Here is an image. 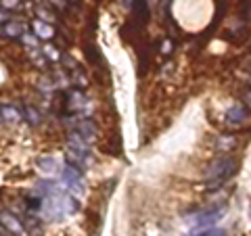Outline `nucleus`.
Wrapping results in <instances>:
<instances>
[{
  "label": "nucleus",
  "mask_w": 251,
  "mask_h": 236,
  "mask_svg": "<svg viewBox=\"0 0 251 236\" xmlns=\"http://www.w3.org/2000/svg\"><path fill=\"white\" fill-rule=\"evenodd\" d=\"M65 196H67V190H61L57 194L42 199V205H40L42 217L49 219V222H59V219L69 215L67 213V207H65Z\"/></svg>",
  "instance_id": "obj_1"
},
{
  "label": "nucleus",
  "mask_w": 251,
  "mask_h": 236,
  "mask_svg": "<svg viewBox=\"0 0 251 236\" xmlns=\"http://www.w3.org/2000/svg\"><path fill=\"white\" fill-rule=\"evenodd\" d=\"M237 169V161L232 157H220L207 167L205 178L209 180V184H222L226 178H230Z\"/></svg>",
  "instance_id": "obj_2"
},
{
  "label": "nucleus",
  "mask_w": 251,
  "mask_h": 236,
  "mask_svg": "<svg viewBox=\"0 0 251 236\" xmlns=\"http://www.w3.org/2000/svg\"><path fill=\"white\" fill-rule=\"evenodd\" d=\"M59 182L63 184L65 190H69V194H82L84 192V178L82 171L72 167V165H65L59 174Z\"/></svg>",
  "instance_id": "obj_3"
},
{
  "label": "nucleus",
  "mask_w": 251,
  "mask_h": 236,
  "mask_svg": "<svg viewBox=\"0 0 251 236\" xmlns=\"http://www.w3.org/2000/svg\"><path fill=\"white\" fill-rule=\"evenodd\" d=\"M0 234L2 236H27V230L23 226V219H19L11 211H0Z\"/></svg>",
  "instance_id": "obj_4"
},
{
  "label": "nucleus",
  "mask_w": 251,
  "mask_h": 236,
  "mask_svg": "<svg viewBox=\"0 0 251 236\" xmlns=\"http://www.w3.org/2000/svg\"><path fill=\"white\" fill-rule=\"evenodd\" d=\"M0 119H4L6 123H11V125H15V123H19L21 119H23V115H21V111L15 105H2L0 107Z\"/></svg>",
  "instance_id": "obj_5"
},
{
  "label": "nucleus",
  "mask_w": 251,
  "mask_h": 236,
  "mask_svg": "<svg viewBox=\"0 0 251 236\" xmlns=\"http://www.w3.org/2000/svg\"><path fill=\"white\" fill-rule=\"evenodd\" d=\"M36 167L40 169L44 176H52L54 171H59V169H57L59 163H57V159H54V157H38V159H36Z\"/></svg>",
  "instance_id": "obj_6"
},
{
  "label": "nucleus",
  "mask_w": 251,
  "mask_h": 236,
  "mask_svg": "<svg viewBox=\"0 0 251 236\" xmlns=\"http://www.w3.org/2000/svg\"><path fill=\"white\" fill-rule=\"evenodd\" d=\"M34 36L38 38V40H50V38L54 36V29H52V25L50 23H46V21H34Z\"/></svg>",
  "instance_id": "obj_7"
},
{
  "label": "nucleus",
  "mask_w": 251,
  "mask_h": 236,
  "mask_svg": "<svg viewBox=\"0 0 251 236\" xmlns=\"http://www.w3.org/2000/svg\"><path fill=\"white\" fill-rule=\"evenodd\" d=\"M75 132L80 134V136L86 140V142H90V140L97 136V125H94L92 121H88V119H84V121H80V123H75Z\"/></svg>",
  "instance_id": "obj_8"
},
{
  "label": "nucleus",
  "mask_w": 251,
  "mask_h": 236,
  "mask_svg": "<svg viewBox=\"0 0 251 236\" xmlns=\"http://www.w3.org/2000/svg\"><path fill=\"white\" fill-rule=\"evenodd\" d=\"M245 117H247V111L241 105H234L226 111V119H228L230 123H241V121H245Z\"/></svg>",
  "instance_id": "obj_9"
},
{
  "label": "nucleus",
  "mask_w": 251,
  "mask_h": 236,
  "mask_svg": "<svg viewBox=\"0 0 251 236\" xmlns=\"http://www.w3.org/2000/svg\"><path fill=\"white\" fill-rule=\"evenodd\" d=\"M36 13H38V17H40V21H46V23L54 21V13L49 9V2H38Z\"/></svg>",
  "instance_id": "obj_10"
},
{
  "label": "nucleus",
  "mask_w": 251,
  "mask_h": 236,
  "mask_svg": "<svg viewBox=\"0 0 251 236\" xmlns=\"http://www.w3.org/2000/svg\"><path fill=\"white\" fill-rule=\"evenodd\" d=\"M2 31H4V36H9V38H17V36L25 34V27H23L21 23H17V21H11V23H6V27Z\"/></svg>",
  "instance_id": "obj_11"
},
{
  "label": "nucleus",
  "mask_w": 251,
  "mask_h": 236,
  "mask_svg": "<svg viewBox=\"0 0 251 236\" xmlns=\"http://www.w3.org/2000/svg\"><path fill=\"white\" fill-rule=\"evenodd\" d=\"M25 119H27V123H31V125H38V123H40V119H42V115H40V111H38V109H34L31 105H27V107H25Z\"/></svg>",
  "instance_id": "obj_12"
},
{
  "label": "nucleus",
  "mask_w": 251,
  "mask_h": 236,
  "mask_svg": "<svg viewBox=\"0 0 251 236\" xmlns=\"http://www.w3.org/2000/svg\"><path fill=\"white\" fill-rule=\"evenodd\" d=\"M193 236H226V232L220 230V228H209V230H203V232L193 234Z\"/></svg>",
  "instance_id": "obj_13"
},
{
  "label": "nucleus",
  "mask_w": 251,
  "mask_h": 236,
  "mask_svg": "<svg viewBox=\"0 0 251 236\" xmlns=\"http://www.w3.org/2000/svg\"><path fill=\"white\" fill-rule=\"evenodd\" d=\"M46 2L52 4V6H57V9H61V11L67 9V0H46Z\"/></svg>",
  "instance_id": "obj_14"
},
{
  "label": "nucleus",
  "mask_w": 251,
  "mask_h": 236,
  "mask_svg": "<svg viewBox=\"0 0 251 236\" xmlns=\"http://www.w3.org/2000/svg\"><path fill=\"white\" fill-rule=\"evenodd\" d=\"M232 146H234V140L232 138H228V140L220 138V148H226V151H228V148H232Z\"/></svg>",
  "instance_id": "obj_15"
},
{
  "label": "nucleus",
  "mask_w": 251,
  "mask_h": 236,
  "mask_svg": "<svg viewBox=\"0 0 251 236\" xmlns=\"http://www.w3.org/2000/svg\"><path fill=\"white\" fill-rule=\"evenodd\" d=\"M17 2H19V0H2V6H4V9H15Z\"/></svg>",
  "instance_id": "obj_16"
},
{
  "label": "nucleus",
  "mask_w": 251,
  "mask_h": 236,
  "mask_svg": "<svg viewBox=\"0 0 251 236\" xmlns=\"http://www.w3.org/2000/svg\"><path fill=\"white\" fill-rule=\"evenodd\" d=\"M4 19H6V15H4V13H0V21H4Z\"/></svg>",
  "instance_id": "obj_17"
},
{
  "label": "nucleus",
  "mask_w": 251,
  "mask_h": 236,
  "mask_svg": "<svg viewBox=\"0 0 251 236\" xmlns=\"http://www.w3.org/2000/svg\"><path fill=\"white\" fill-rule=\"evenodd\" d=\"M0 236H2V234H0Z\"/></svg>",
  "instance_id": "obj_18"
}]
</instances>
